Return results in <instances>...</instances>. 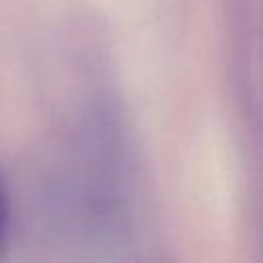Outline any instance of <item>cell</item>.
Instances as JSON below:
<instances>
[{
    "label": "cell",
    "mask_w": 263,
    "mask_h": 263,
    "mask_svg": "<svg viewBox=\"0 0 263 263\" xmlns=\"http://www.w3.org/2000/svg\"><path fill=\"white\" fill-rule=\"evenodd\" d=\"M6 224H8V214H6V205H4V197L0 193V249L6 242Z\"/></svg>",
    "instance_id": "obj_1"
}]
</instances>
